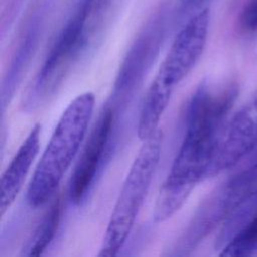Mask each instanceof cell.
I'll return each instance as SVG.
<instances>
[{
  "label": "cell",
  "mask_w": 257,
  "mask_h": 257,
  "mask_svg": "<svg viewBox=\"0 0 257 257\" xmlns=\"http://www.w3.org/2000/svg\"><path fill=\"white\" fill-rule=\"evenodd\" d=\"M238 96V85L203 81L192 95L186 113V131L179 152L164 182L168 187L192 191L207 178L218 139Z\"/></svg>",
  "instance_id": "cell-1"
},
{
  "label": "cell",
  "mask_w": 257,
  "mask_h": 257,
  "mask_svg": "<svg viewBox=\"0 0 257 257\" xmlns=\"http://www.w3.org/2000/svg\"><path fill=\"white\" fill-rule=\"evenodd\" d=\"M108 5L109 0H77L27 92L26 110L39 107L61 85L71 67L98 37Z\"/></svg>",
  "instance_id": "cell-2"
},
{
  "label": "cell",
  "mask_w": 257,
  "mask_h": 257,
  "mask_svg": "<svg viewBox=\"0 0 257 257\" xmlns=\"http://www.w3.org/2000/svg\"><path fill=\"white\" fill-rule=\"evenodd\" d=\"M94 102L92 92L81 93L61 114L28 186L27 202L31 207L45 204L56 192L83 141Z\"/></svg>",
  "instance_id": "cell-3"
},
{
  "label": "cell",
  "mask_w": 257,
  "mask_h": 257,
  "mask_svg": "<svg viewBox=\"0 0 257 257\" xmlns=\"http://www.w3.org/2000/svg\"><path fill=\"white\" fill-rule=\"evenodd\" d=\"M257 203V159L219 185L200 205L173 255L190 254L217 227L244 208Z\"/></svg>",
  "instance_id": "cell-4"
},
{
  "label": "cell",
  "mask_w": 257,
  "mask_h": 257,
  "mask_svg": "<svg viewBox=\"0 0 257 257\" xmlns=\"http://www.w3.org/2000/svg\"><path fill=\"white\" fill-rule=\"evenodd\" d=\"M143 142L114 205L99 256H114L122 248L148 194L161 156L162 131Z\"/></svg>",
  "instance_id": "cell-5"
},
{
  "label": "cell",
  "mask_w": 257,
  "mask_h": 257,
  "mask_svg": "<svg viewBox=\"0 0 257 257\" xmlns=\"http://www.w3.org/2000/svg\"><path fill=\"white\" fill-rule=\"evenodd\" d=\"M174 26H177L175 3L162 1L140 29L119 67L110 97V103L117 110L138 89Z\"/></svg>",
  "instance_id": "cell-6"
},
{
  "label": "cell",
  "mask_w": 257,
  "mask_h": 257,
  "mask_svg": "<svg viewBox=\"0 0 257 257\" xmlns=\"http://www.w3.org/2000/svg\"><path fill=\"white\" fill-rule=\"evenodd\" d=\"M209 25L208 8H201L191 15L181 25L154 79L174 90L200 59L205 49Z\"/></svg>",
  "instance_id": "cell-7"
},
{
  "label": "cell",
  "mask_w": 257,
  "mask_h": 257,
  "mask_svg": "<svg viewBox=\"0 0 257 257\" xmlns=\"http://www.w3.org/2000/svg\"><path fill=\"white\" fill-rule=\"evenodd\" d=\"M257 146V91L226 122L215 147L207 178L234 167Z\"/></svg>",
  "instance_id": "cell-8"
},
{
  "label": "cell",
  "mask_w": 257,
  "mask_h": 257,
  "mask_svg": "<svg viewBox=\"0 0 257 257\" xmlns=\"http://www.w3.org/2000/svg\"><path fill=\"white\" fill-rule=\"evenodd\" d=\"M117 112L118 110L110 102L106 103L92 127L70 182L69 197L76 205L85 199L99 168L107 157Z\"/></svg>",
  "instance_id": "cell-9"
},
{
  "label": "cell",
  "mask_w": 257,
  "mask_h": 257,
  "mask_svg": "<svg viewBox=\"0 0 257 257\" xmlns=\"http://www.w3.org/2000/svg\"><path fill=\"white\" fill-rule=\"evenodd\" d=\"M47 4L48 3H44L35 9L23 28L17 47L15 48L11 59L9 70L3 80L1 97L2 109H4L5 105L12 98L23 72L37 48L47 14Z\"/></svg>",
  "instance_id": "cell-10"
},
{
  "label": "cell",
  "mask_w": 257,
  "mask_h": 257,
  "mask_svg": "<svg viewBox=\"0 0 257 257\" xmlns=\"http://www.w3.org/2000/svg\"><path fill=\"white\" fill-rule=\"evenodd\" d=\"M40 128L39 124L33 126L1 177L0 209L2 215L20 192L26 175L37 156L40 146Z\"/></svg>",
  "instance_id": "cell-11"
},
{
  "label": "cell",
  "mask_w": 257,
  "mask_h": 257,
  "mask_svg": "<svg viewBox=\"0 0 257 257\" xmlns=\"http://www.w3.org/2000/svg\"><path fill=\"white\" fill-rule=\"evenodd\" d=\"M220 256L243 257L257 251V203L250 205L226 224L220 237Z\"/></svg>",
  "instance_id": "cell-12"
},
{
  "label": "cell",
  "mask_w": 257,
  "mask_h": 257,
  "mask_svg": "<svg viewBox=\"0 0 257 257\" xmlns=\"http://www.w3.org/2000/svg\"><path fill=\"white\" fill-rule=\"evenodd\" d=\"M173 89L153 80L144 98L138 123V136L142 141L150 138L159 128L161 117L166 110Z\"/></svg>",
  "instance_id": "cell-13"
},
{
  "label": "cell",
  "mask_w": 257,
  "mask_h": 257,
  "mask_svg": "<svg viewBox=\"0 0 257 257\" xmlns=\"http://www.w3.org/2000/svg\"><path fill=\"white\" fill-rule=\"evenodd\" d=\"M61 213V202L57 197L51 204L40 224L36 228L32 238L23 249L24 256H39L50 244L57 231Z\"/></svg>",
  "instance_id": "cell-14"
},
{
  "label": "cell",
  "mask_w": 257,
  "mask_h": 257,
  "mask_svg": "<svg viewBox=\"0 0 257 257\" xmlns=\"http://www.w3.org/2000/svg\"><path fill=\"white\" fill-rule=\"evenodd\" d=\"M240 26L245 32L257 31V0H247L240 14Z\"/></svg>",
  "instance_id": "cell-15"
},
{
  "label": "cell",
  "mask_w": 257,
  "mask_h": 257,
  "mask_svg": "<svg viewBox=\"0 0 257 257\" xmlns=\"http://www.w3.org/2000/svg\"><path fill=\"white\" fill-rule=\"evenodd\" d=\"M205 0H177L175 2L177 25L183 24L191 15L201 9Z\"/></svg>",
  "instance_id": "cell-16"
}]
</instances>
